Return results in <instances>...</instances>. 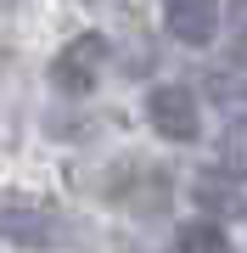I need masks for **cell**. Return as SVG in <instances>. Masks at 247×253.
<instances>
[{
	"label": "cell",
	"instance_id": "6da1fadb",
	"mask_svg": "<svg viewBox=\"0 0 247 253\" xmlns=\"http://www.w3.org/2000/svg\"><path fill=\"white\" fill-rule=\"evenodd\" d=\"M101 62H107V40H101V34H79V40H68V45L56 51L51 84L68 90V96H90L96 79H101Z\"/></svg>",
	"mask_w": 247,
	"mask_h": 253
},
{
	"label": "cell",
	"instance_id": "7a4b0ae2",
	"mask_svg": "<svg viewBox=\"0 0 247 253\" xmlns=\"http://www.w3.org/2000/svg\"><path fill=\"white\" fill-rule=\"evenodd\" d=\"M146 118L163 141H197V101L180 84H157L146 96Z\"/></svg>",
	"mask_w": 247,
	"mask_h": 253
},
{
	"label": "cell",
	"instance_id": "3957f363",
	"mask_svg": "<svg viewBox=\"0 0 247 253\" xmlns=\"http://www.w3.org/2000/svg\"><path fill=\"white\" fill-rule=\"evenodd\" d=\"M51 208L39 203V197H11V203H0V236L6 242H17V248H45L51 242Z\"/></svg>",
	"mask_w": 247,
	"mask_h": 253
},
{
	"label": "cell",
	"instance_id": "277c9868",
	"mask_svg": "<svg viewBox=\"0 0 247 253\" xmlns=\"http://www.w3.org/2000/svg\"><path fill=\"white\" fill-rule=\"evenodd\" d=\"M219 28V0H169V34L185 45H208Z\"/></svg>",
	"mask_w": 247,
	"mask_h": 253
},
{
	"label": "cell",
	"instance_id": "5b68a950",
	"mask_svg": "<svg viewBox=\"0 0 247 253\" xmlns=\"http://www.w3.org/2000/svg\"><path fill=\"white\" fill-rule=\"evenodd\" d=\"M219 169L230 180H247V118H230L219 135Z\"/></svg>",
	"mask_w": 247,
	"mask_h": 253
},
{
	"label": "cell",
	"instance_id": "8992f818",
	"mask_svg": "<svg viewBox=\"0 0 247 253\" xmlns=\"http://www.w3.org/2000/svg\"><path fill=\"white\" fill-rule=\"evenodd\" d=\"M180 253H230V242H225L219 225L191 219V225H180Z\"/></svg>",
	"mask_w": 247,
	"mask_h": 253
},
{
	"label": "cell",
	"instance_id": "52a82bcc",
	"mask_svg": "<svg viewBox=\"0 0 247 253\" xmlns=\"http://www.w3.org/2000/svg\"><path fill=\"white\" fill-rule=\"evenodd\" d=\"M208 96L225 101V107H242L247 101V68H213L208 73Z\"/></svg>",
	"mask_w": 247,
	"mask_h": 253
},
{
	"label": "cell",
	"instance_id": "ba28073f",
	"mask_svg": "<svg viewBox=\"0 0 247 253\" xmlns=\"http://www.w3.org/2000/svg\"><path fill=\"white\" fill-rule=\"evenodd\" d=\"M191 197H197L202 208H213V214H242V197H236V191H225V186H213V180H197Z\"/></svg>",
	"mask_w": 247,
	"mask_h": 253
}]
</instances>
